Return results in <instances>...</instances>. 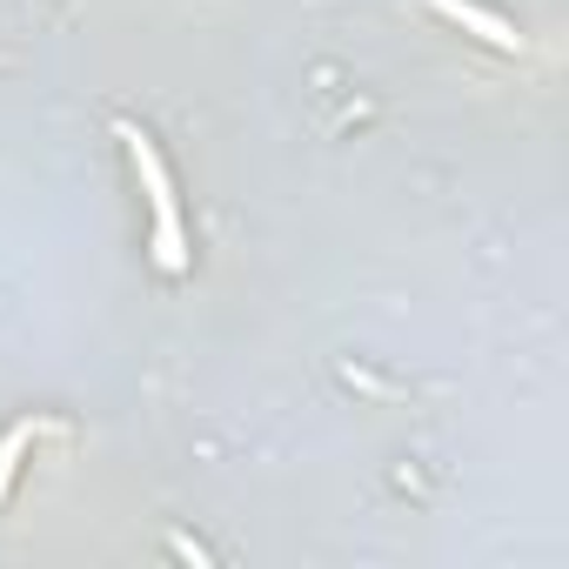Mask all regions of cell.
<instances>
[{
  "mask_svg": "<svg viewBox=\"0 0 569 569\" xmlns=\"http://www.w3.org/2000/svg\"><path fill=\"white\" fill-rule=\"evenodd\" d=\"M114 134L128 141V161H134L141 188H148V208H154V268H161V274H181V268H188V248H181V208H174L168 161H161V148L148 141V128H134V121H114Z\"/></svg>",
  "mask_w": 569,
  "mask_h": 569,
  "instance_id": "1",
  "label": "cell"
},
{
  "mask_svg": "<svg viewBox=\"0 0 569 569\" xmlns=\"http://www.w3.org/2000/svg\"><path fill=\"white\" fill-rule=\"evenodd\" d=\"M429 8L449 21V28H462V34H476L482 48H496V54H522V34L502 21V14H489V8H476V0H429Z\"/></svg>",
  "mask_w": 569,
  "mask_h": 569,
  "instance_id": "2",
  "label": "cell"
},
{
  "mask_svg": "<svg viewBox=\"0 0 569 569\" xmlns=\"http://www.w3.org/2000/svg\"><path fill=\"white\" fill-rule=\"evenodd\" d=\"M28 442H34V422H21L8 442H0V496L14 489V462H21V449H28Z\"/></svg>",
  "mask_w": 569,
  "mask_h": 569,
  "instance_id": "3",
  "label": "cell"
}]
</instances>
